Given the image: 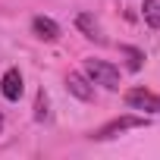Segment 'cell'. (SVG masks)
Returning <instances> with one entry per match:
<instances>
[{
  "mask_svg": "<svg viewBox=\"0 0 160 160\" xmlns=\"http://www.w3.org/2000/svg\"><path fill=\"white\" fill-rule=\"evenodd\" d=\"M85 75L91 85H104L107 91L119 88V69L107 60H85Z\"/></svg>",
  "mask_w": 160,
  "mask_h": 160,
  "instance_id": "obj_1",
  "label": "cell"
},
{
  "mask_svg": "<svg viewBox=\"0 0 160 160\" xmlns=\"http://www.w3.org/2000/svg\"><path fill=\"white\" fill-rule=\"evenodd\" d=\"M148 126V119L144 116H116V119H110L107 126H101L91 138H98V141H104V138H113V135H119V132H129V129H144Z\"/></svg>",
  "mask_w": 160,
  "mask_h": 160,
  "instance_id": "obj_2",
  "label": "cell"
},
{
  "mask_svg": "<svg viewBox=\"0 0 160 160\" xmlns=\"http://www.w3.org/2000/svg\"><path fill=\"white\" fill-rule=\"evenodd\" d=\"M126 104L132 110H144V113H160V98L148 88H132L126 91Z\"/></svg>",
  "mask_w": 160,
  "mask_h": 160,
  "instance_id": "obj_3",
  "label": "cell"
},
{
  "mask_svg": "<svg viewBox=\"0 0 160 160\" xmlns=\"http://www.w3.org/2000/svg\"><path fill=\"white\" fill-rule=\"evenodd\" d=\"M66 88H69V94L78 98V101H91V98H94V88H91V82H88V75H82V72H69V75H66Z\"/></svg>",
  "mask_w": 160,
  "mask_h": 160,
  "instance_id": "obj_4",
  "label": "cell"
},
{
  "mask_svg": "<svg viewBox=\"0 0 160 160\" xmlns=\"http://www.w3.org/2000/svg\"><path fill=\"white\" fill-rule=\"evenodd\" d=\"M0 91H3L7 101H19L22 98V72L19 69H7L3 78H0Z\"/></svg>",
  "mask_w": 160,
  "mask_h": 160,
  "instance_id": "obj_5",
  "label": "cell"
},
{
  "mask_svg": "<svg viewBox=\"0 0 160 160\" xmlns=\"http://www.w3.org/2000/svg\"><path fill=\"white\" fill-rule=\"evenodd\" d=\"M75 25H78V32H82L88 41H94V44H104V41H107V38H104V32H101V25H98V19H94L91 13H78Z\"/></svg>",
  "mask_w": 160,
  "mask_h": 160,
  "instance_id": "obj_6",
  "label": "cell"
},
{
  "mask_svg": "<svg viewBox=\"0 0 160 160\" xmlns=\"http://www.w3.org/2000/svg\"><path fill=\"white\" fill-rule=\"evenodd\" d=\"M32 32H35L41 41H47V44L60 38V25H57L50 16H35V19H32Z\"/></svg>",
  "mask_w": 160,
  "mask_h": 160,
  "instance_id": "obj_7",
  "label": "cell"
},
{
  "mask_svg": "<svg viewBox=\"0 0 160 160\" xmlns=\"http://www.w3.org/2000/svg\"><path fill=\"white\" fill-rule=\"evenodd\" d=\"M119 53L126 57V63H129V69H132V72H138V69H141L144 53H141L138 47H132V44H119Z\"/></svg>",
  "mask_w": 160,
  "mask_h": 160,
  "instance_id": "obj_8",
  "label": "cell"
},
{
  "mask_svg": "<svg viewBox=\"0 0 160 160\" xmlns=\"http://www.w3.org/2000/svg\"><path fill=\"white\" fill-rule=\"evenodd\" d=\"M141 16L151 28H160V0H144V7H141Z\"/></svg>",
  "mask_w": 160,
  "mask_h": 160,
  "instance_id": "obj_9",
  "label": "cell"
},
{
  "mask_svg": "<svg viewBox=\"0 0 160 160\" xmlns=\"http://www.w3.org/2000/svg\"><path fill=\"white\" fill-rule=\"evenodd\" d=\"M35 119L38 122L47 119V98H44V91H38V98H35Z\"/></svg>",
  "mask_w": 160,
  "mask_h": 160,
  "instance_id": "obj_10",
  "label": "cell"
},
{
  "mask_svg": "<svg viewBox=\"0 0 160 160\" xmlns=\"http://www.w3.org/2000/svg\"><path fill=\"white\" fill-rule=\"evenodd\" d=\"M0 132H3V113H0Z\"/></svg>",
  "mask_w": 160,
  "mask_h": 160,
  "instance_id": "obj_11",
  "label": "cell"
}]
</instances>
